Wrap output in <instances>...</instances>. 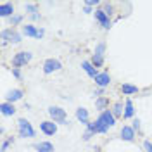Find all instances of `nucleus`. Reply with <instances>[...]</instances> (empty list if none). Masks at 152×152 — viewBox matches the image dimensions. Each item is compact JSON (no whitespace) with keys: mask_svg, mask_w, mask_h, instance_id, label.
Listing matches in <instances>:
<instances>
[{"mask_svg":"<svg viewBox=\"0 0 152 152\" xmlns=\"http://www.w3.org/2000/svg\"><path fill=\"white\" fill-rule=\"evenodd\" d=\"M48 116H50V121H54L56 124H67V114L66 109L59 107V105H52L47 109Z\"/></svg>","mask_w":152,"mask_h":152,"instance_id":"f257e3e1","label":"nucleus"},{"mask_svg":"<svg viewBox=\"0 0 152 152\" xmlns=\"http://www.w3.org/2000/svg\"><path fill=\"white\" fill-rule=\"evenodd\" d=\"M0 37H2V45H7V43H21V42H23L21 33H18L14 28L2 29Z\"/></svg>","mask_w":152,"mask_h":152,"instance_id":"f03ea898","label":"nucleus"},{"mask_svg":"<svg viewBox=\"0 0 152 152\" xmlns=\"http://www.w3.org/2000/svg\"><path fill=\"white\" fill-rule=\"evenodd\" d=\"M18 132H19V137L21 138H33L35 137V128L24 118H19L18 119Z\"/></svg>","mask_w":152,"mask_h":152,"instance_id":"7ed1b4c3","label":"nucleus"},{"mask_svg":"<svg viewBox=\"0 0 152 152\" xmlns=\"http://www.w3.org/2000/svg\"><path fill=\"white\" fill-rule=\"evenodd\" d=\"M104 54H105V43L104 42H100V43H97L95 45V50H94V56H92V64H94L95 67H100L104 66Z\"/></svg>","mask_w":152,"mask_h":152,"instance_id":"20e7f679","label":"nucleus"},{"mask_svg":"<svg viewBox=\"0 0 152 152\" xmlns=\"http://www.w3.org/2000/svg\"><path fill=\"white\" fill-rule=\"evenodd\" d=\"M31 59H33V54L31 52H18L16 56L12 57V66L19 69L21 66H26Z\"/></svg>","mask_w":152,"mask_h":152,"instance_id":"39448f33","label":"nucleus"},{"mask_svg":"<svg viewBox=\"0 0 152 152\" xmlns=\"http://www.w3.org/2000/svg\"><path fill=\"white\" fill-rule=\"evenodd\" d=\"M23 35H26V37L29 38H43V35H45V29L42 28H37L35 24H24L23 26Z\"/></svg>","mask_w":152,"mask_h":152,"instance_id":"423d86ee","label":"nucleus"},{"mask_svg":"<svg viewBox=\"0 0 152 152\" xmlns=\"http://www.w3.org/2000/svg\"><path fill=\"white\" fill-rule=\"evenodd\" d=\"M62 69V64H61V61H57V59H47L45 62H43V73L45 75H52V73H56V71H61Z\"/></svg>","mask_w":152,"mask_h":152,"instance_id":"0eeeda50","label":"nucleus"},{"mask_svg":"<svg viewBox=\"0 0 152 152\" xmlns=\"http://www.w3.org/2000/svg\"><path fill=\"white\" fill-rule=\"evenodd\" d=\"M94 14H95V21L102 26L104 29H109L111 28V19H109V16L104 12V9H97L94 10Z\"/></svg>","mask_w":152,"mask_h":152,"instance_id":"6e6552de","label":"nucleus"},{"mask_svg":"<svg viewBox=\"0 0 152 152\" xmlns=\"http://www.w3.org/2000/svg\"><path fill=\"white\" fill-rule=\"evenodd\" d=\"M40 132L47 137H54L57 133V124L54 121H42L40 123Z\"/></svg>","mask_w":152,"mask_h":152,"instance_id":"1a4fd4ad","label":"nucleus"},{"mask_svg":"<svg viewBox=\"0 0 152 152\" xmlns=\"http://www.w3.org/2000/svg\"><path fill=\"white\" fill-rule=\"evenodd\" d=\"M23 95H24V92H23L21 88H12V90H9V92L5 94V102L14 104V102H18V100L23 99Z\"/></svg>","mask_w":152,"mask_h":152,"instance_id":"9d476101","label":"nucleus"},{"mask_svg":"<svg viewBox=\"0 0 152 152\" xmlns=\"http://www.w3.org/2000/svg\"><path fill=\"white\" fill-rule=\"evenodd\" d=\"M109 83H111V76H109V73H99V75L95 76V85L99 86V88H105V86H109Z\"/></svg>","mask_w":152,"mask_h":152,"instance_id":"9b49d317","label":"nucleus"},{"mask_svg":"<svg viewBox=\"0 0 152 152\" xmlns=\"http://www.w3.org/2000/svg\"><path fill=\"white\" fill-rule=\"evenodd\" d=\"M90 114H88V109H85V107H78L76 109V119L80 121L81 124H85V126H88V123H90Z\"/></svg>","mask_w":152,"mask_h":152,"instance_id":"f8f14e48","label":"nucleus"},{"mask_svg":"<svg viewBox=\"0 0 152 152\" xmlns=\"http://www.w3.org/2000/svg\"><path fill=\"white\" fill-rule=\"evenodd\" d=\"M14 16V5L9 2L0 4V18H12Z\"/></svg>","mask_w":152,"mask_h":152,"instance_id":"ddd939ff","label":"nucleus"},{"mask_svg":"<svg viewBox=\"0 0 152 152\" xmlns=\"http://www.w3.org/2000/svg\"><path fill=\"white\" fill-rule=\"evenodd\" d=\"M121 138H123L124 142H133L135 140V130H133L132 126H123L121 128Z\"/></svg>","mask_w":152,"mask_h":152,"instance_id":"4468645a","label":"nucleus"},{"mask_svg":"<svg viewBox=\"0 0 152 152\" xmlns=\"http://www.w3.org/2000/svg\"><path fill=\"white\" fill-rule=\"evenodd\" d=\"M81 67H83V71H85L86 75L90 76V78H94V80H95V76L99 75L97 67H95L94 64L90 62V61H83V62H81Z\"/></svg>","mask_w":152,"mask_h":152,"instance_id":"2eb2a0df","label":"nucleus"},{"mask_svg":"<svg viewBox=\"0 0 152 152\" xmlns=\"http://www.w3.org/2000/svg\"><path fill=\"white\" fill-rule=\"evenodd\" d=\"M95 107H97V111H100V113H104L109 109V99L107 97H99V99H95Z\"/></svg>","mask_w":152,"mask_h":152,"instance_id":"dca6fc26","label":"nucleus"},{"mask_svg":"<svg viewBox=\"0 0 152 152\" xmlns=\"http://www.w3.org/2000/svg\"><path fill=\"white\" fill-rule=\"evenodd\" d=\"M0 113H2V116H14L16 114V107H14V104L2 102L0 104Z\"/></svg>","mask_w":152,"mask_h":152,"instance_id":"f3484780","label":"nucleus"},{"mask_svg":"<svg viewBox=\"0 0 152 152\" xmlns=\"http://www.w3.org/2000/svg\"><path fill=\"white\" fill-rule=\"evenodd\" d=\"M35 151L37 152H56L54 145L50 142H38L35 143Z\"/></svg>","mask_w":152,"mask_h":152,"instance_id":"a211bd4d","label":"nucleus"},{"mask_svg":"<svg viewBox=\"0 0 152 152\" xmlns=\"http://www.w3.org/2000/svg\"><path fill=\"white\" fill-rule=\"evenodd\" d=\"M133 116H135L133 102L130 100V99H126V102H124V113H123V118H126V119H132Z\"/></svg>","mask_w":152,"mask_h":152,"instance_id":"6ab92c4d","label":"nucleus"},{"mask_svg":"<svg viewBox=\"0 0 152 152\" xmlns=\"http://www.w3.org/2000/svg\"><path fill=\"white\" fill-rule=\"evenodd\" d=\"M26 12H28L29 16H31V19H33V21L40 19V14H38L37 4H26Z\"/></svg>","mask_w":152,"mask_h":152,"instance_id":"aec40b11","label":"nucleus"},{"mask_svg":"<svg viewBox=\"0 0 152 152\" xmlns=\"http://www.w3.org/2000/svg\"><path fill=\"white\" fill-rule=\"evenodd\" d=\"M121 92H123L124 95H133V94L138 92V86L132 85V83H123V85H121Z\"/></svg>","mask_w":152,"mask_h":152,"instance_id":"412c9836","label":"nucleus"},{"mask_svg":"<svg viewBox=\"0 0 152 152\" xmlns=\"http://www.w3.org/2000/svg\"><path fill=\"white\" fill-rule=\"evenodd\" d=\"M111 111H113V114H114V118H119V116H123V105L119 104V102H118V104H114V107L113 109H111Z\"/></svg>","mask_w":152,"mask_h":152,"instance_id":"4be33fe9","label":"nucleus"},{"mask_svg":"<svg viewBox=\"0 0 152 152\" xmlns=\"http://www.w3.org/2000/svg\"><path fill=\"white\" fill-rule=\"evenodd\" d=\"M21 21H23V16L14 14V16L10 18V26H18V24H21Z\"/></svg>","mask_w":152,"mask_h":152,"instance_id":"5701e85b","label":"nucleus"},{"mask_svg":"<svg viewBox=\"0 0 152 152\" xmlns=\"http://www.w3.org/2000/svg\"><path fill=\"white\" fill-rule=\"evenodd\" d=\"M104 12L107 14V16H111V14H113V5H111L109 2H104Z\"/></svg>","mask_w":152,"mask_h":152,"instance_id":"b1692460","label":"nucleus"},{"mask_svg":"<svg viewBox=\"0 0 152 152\" xmlns=\"http://www.w3.org/2000/svg\"><path fill=\"white\" fill-rule=\"evenodd\" d=\"M99 4H100V0H86L85 7H97Z\"/></svg>","mask_w":152,"mask_h":152,"instance_id":"393cba45","label":"nucleus"},{"mask_svg":"<svg viewBox=\"0 0 152 152\" xmlns=\"http://www.w3.org/2000/svg\"><path fill=\"white\" fill-rule=\"evenodd\" d=\"M12 142H14L12 138H9V140H5V142H2V149H0V152H5V151H7V147H9V145H10Z\"/></svg>","mask_w":152,"mask_h":152,"instance_id":"a878e982","label":"nucleus"},{"mask_svg":"<svg viewBox=\"0 0 152 152\" xmlns=\"http://www.w3.org/2000/svg\"><path fill=\"white\" fill-rule=\"evenodd\" d=\"M143 149H145V152H152V142L151 140H143Z\"/></svg>","mask_w":152,"mask_h":152,"instance_id":"bb28decb","label":"nucleus"},{"mask_svg":"<svg viewBox=\"0 0 152 152\" xmlns=\"http://www.w3.org/2000/svg\"><path fill=\"white\" fill-rule=\"evenodd\" d=\"M133 130H135V132H138V130H140V119H138V118H135V119H133V126H132Z\"/></svg>","mask_w":152,"mask_h":152,"instance_id":"cd10ccee","label":"nucleus"},{"mask_svg":"<svg viewBox=\"0 0 152 152\" xmlns=\"http://www.w3.org/2000/svg\"><path fill=\"white\" fill-rule=\"evenodd\" d=\"M92 137H94V133L90 132V130H86V132L83 133V140H90Z\"/></svg>","mask_w":152,"mask_h":152,"instance_id":"c85d7f7f","label":"nucleus"},{"mask_svg":"<svg viewBox=\"0 0 152 152\" xmlns=\"http://www.w3.org/2000/svg\"><path fill=\"white\" fill-rule=\"evenodd\" d=\"M12 75H14V78H21V71L18 67H12Z\"/></svg>","mask_w":152,"mask_h":152,"instance_id":"c756f323","label":"nucleus"},{"mask_svg":"<svg viewBox=\"0 0 152 152\" xmlns=\"http://www.w3.org/2000/svg\"><path fill=\"white\" fill-rule=\"evenodd\" d=\"M83 10H85V14H90V12H92V9H90V7H85Z\"/></svg>","mask_w":152,"mask_h":152,"instance_id":"7c9ffc66","label":"nucleus"}]
</instances>
